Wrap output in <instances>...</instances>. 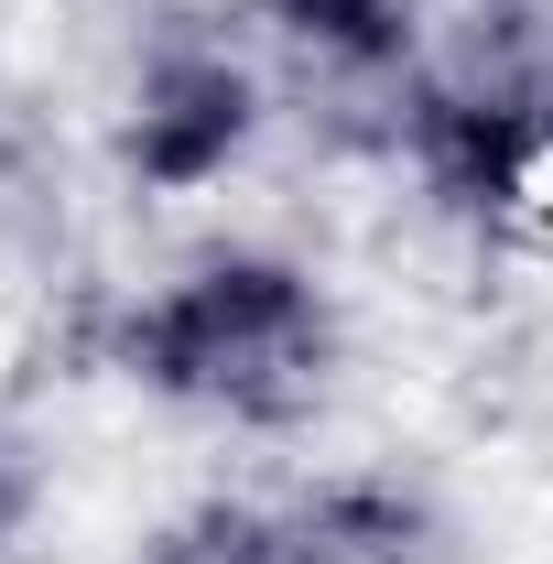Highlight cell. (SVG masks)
Returning a JSON list of instances; mask_svg holds the SVG:
<instances>
[{
	"mask_svg": "<svg viewBox=\"0 0 553 564\" xmlns=\"http://www.w3.org/2000/svg\"><path fill=\"white\" fill-rule=\"evenodd\" d=\"M391 152L413 163V185L467 228L543 207L553 196V33L532 11L488 0L478 33L456 55H423L391 98Z\"/></svg>",
	"mask_w": 553,
	"mask_h": 564,
	"instance_id": "obj_2",
	"label": "cell"
},
{
	"mask_svg": "<svg viewBox=\"0 0 553 564\" xmlns=\"http://www.w3.org/2000/svg\"><path fill=\"white\" fill-rule=\"evenodd\" d=\"M272 131V87L239 44L217 33H174L152 44L120 87V120H109V163L120 185L152 196V207H185V196H217Z\"/></svg>",
	"mask_w": 553,
	"mask_h": 564,
	"instance_id": "obj_4",
	"label": "cell"
},
{
	"mask_svg": "<svg viewBox=\"0 0 553 564\" xmlns=\"http://www.w3.org/2000/svg\"><path fill=\"white\" fill-rule=\"evenodd\" d=\"M22 521H33V445L11 434V413H0V554L22 543Z\"/></svg>",
	"mask_w": 553,
	"mask_h": 564,
	"instance_id": "obj_6",
	"label": "cell"
},
{
	"mask_svg": "<svg viewBox=\"0 0 553 564\" xmlns=\"http://www.w3.org/2000/svg\"><path fill=\"white\" fill-rule=\"evenodd\" d=\"M120 564H478L467 521L402 467H326L304 489H196L141 521Z\"/></svg>",
	"mask_w": 553,
	"mask_h": 564,
	"instance_id": "obj_3",
	"label": "cell"
},
{
	"mask_svg": "<svg viewBox=\"0 0 553 564\" xmlns=\"http://www.w3.org/2000/svg\"><path fill=\"white\" fill-rule=\"evenodd\" d=\"M304 66L347 76V87H402L434 55V0H250Z\"/></svg>",
	"mask_w": 553,
	"mask_h": 564,
	"instance_id": "obj_5",
	"label": "cell"
},
{
	"mask_svg": "<svg viewBox=\"0 0 553 564\" xmlns=\"http://www.w3.org/2000/svg\"><path fill=\"white\" fill-rule=\"evenodd\" d=\"M98 369L217 434H304L347 380V304L282 239H207L98 315Z\"/></svg>",
	"mask_w": 553,
	"mask_h": 564,
	"instance_id": "obj_1",
	"label": "cell"
}]
</instances>
